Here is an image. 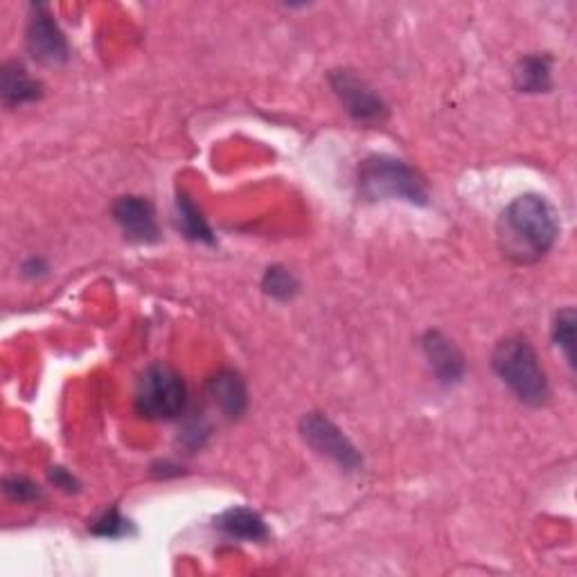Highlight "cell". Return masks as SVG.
Masks as SVG:
<instances>
[{"mask_svg": "<svg viewBox=\"0 0 577 577\" xmlns=\"http://www.w3.org/2000/svg\"><path fill=\"white\" fill-rule=\"evenodd\" d=\"M512 77L519 93H548L553 89V59L548 55L521 57Z\"/></svg>", "mask_w": 577, "mask_h": 577, "instance_id": "12", "label": "cell"}, {"mask_svg": "<svg viewBox=\"0 0 577 577\" xmlns=\"http://www.w3.org/2000/svg\"><path fill=\"white\" fill-rule=\"evenodd\" d=\"M177 226L192 241H205V244L215 241L208 222L203 219L201 211L192 203V199L183 192H179V196H177Z\"/></svg>", "mask_w": 577, "mask_h": 577, "instance_id": "14", "label": "cell"}, {"mask_svg": "<svg viewBox=\"0 0 577 577\" xmlns=\"http://www.w3.org/2000/svg\"><path fill=\"white\" fill-rule=\"evenodd\" d=\"M359 192L367 201L399 199L414 205H427L429 194L422 177L404 160L391 156H370L359 165Z\"/></svg>", "mask_w": 577, "mask_h": 577, "instance_id": "3", "label": "cell"}, {"mask_svg": "<svg viewBox=\"0 0 577 577\" xmlns=\"http://www.w3.org/2000/svg\"><path fill=\"white\" fill-rule=\"evenodd\" d=\"M262 288H264V294L271 296L273 301L288 303V301H294L298 296L301 280L294 275V271H288L286 267L273 264V267H269L264 271Z\"/></svg>", "mask_w": 577, "mask_h": 577, "instance_id": "15", "label": "cell"}, {"mask_svg": "<svg viewBox=\"0 0 577 577\" xmlns=\"http://www.w3.org/2000/svg\"><path fill=\"white\" fill-rule=\"evenodd\" d=\"M113 219L129 241H158V222L154 205L143 196H122L113 203Z\"/></svg>", "mask_w": 577, "mask_h": 577, "instance_id": "8", "label": "cell"}, {"mask_svg": "<svg viewBox=\"0 0 577 577\" xmlns=\"http://www.w3.org/2000/svg\"><path fill=\"white\" fill-rule=\"evenodd\" d=\"M215 525L230 540H246V542H262L269 538V528L264 519L249 510V508H230L219 519Z\"/></svg>", "mask_w": 577, "mask_h": 577, "instance_id": "13", "label": "cell"}, {"mask_svg": "<svg viewBox=\"0 0 577 577\" xmlns=\"http://www.w3.org/2000/svg\"><path fill=\"white\" fill-rule=\"evenodd\" d=\"M497 377L528 406H544L551 399V384L534 348L521 337H508L491 352Z\"/></svg>", "mask_w": 577, "mask_h": 577, "instance_id": "2", "label": "cell"}, {"mask_svg": "<svg viewBox=\"0 0 577 577\" xmlns=\"http://www.w3.org/2000/svg\"><path fill=\"white\" fill-rule=\"evenodd\" d=\"M329 87H332L348 115L357 120L359 125L377 127L388 120L386 102L370 89L357 72L348 68L332 70L329 72Z\"/></svg>", "mask_w": 577, "mask_h": 577, "instance_id": "5", "label": "cell"}, {"mask_svg": "<svg viewBox=\"0 0 577 577\" xmlns=\"http://www.w3.org/2000/svg\"><path fill=\"white\" fill-rule=\"evenodd\" d=\"M93 534H98V538H106V540H117V538H127V534L134 532V525L129 519L122 517L117 512V508H111L106 510L91 528Z\"/></svg>", "mask_w": 577, "mask_h": 577, "instance_id": "17", "label": "cell"}, {"mask_svg": "<svg viewBox=\"0 0 577 577\" xmlns=\"http://www.w3.org/2000/svg\"><path fill=\"white\" fill-rule=\"evenodd\" d=\"M188 404V386L170 365L147 367L136 388V410L147 420H177Z\"/></svg>", "mask_w": 577, "mask_h": 577, "instance_id": "4", "label": "cell"}, {"mask_svg": "<svg viewBox=\"0 0 577 577\" xmlns=\"http://www.w3.org/2000/svg\"><path fill=\"white\" fill-rule=\"evenodd\" d=\"M575 309L573 307H564L557 312L555 323H553V341L557 346V350L564 354L566 363L570 367H575Z\"/></svg>", "mask_w": 577, "mask_h": 577, "instance_id": "16", "label": "cell"}, {"mask_svg": "<svg viewBox=\"0 0 577 577\" xmlns=\"http://www.w3.org/2000/svg\"><path fill=\"white\" fill-rule=\"evenodd\" d=\"M5 494L19 504H27V501H34L41 497V489H38V485H34L25 476H12L5 480Z\"/></svg>", "mask_w": 577, "mask_h": 577, "instance_id": "18", "label": "cell"}, {"mask_svg": "<svg viewBox=\"0 0 577 577\" xmlns=\"http://www.w3.org/2000/svg\"><path fill=\"white\" fill-rule=\"evenodd\" d=\"M559 237V217L542 194H523L506 205L497 224L501 253L514 264L544 260Z\"/></svg>", "mask_w": 577, "mask_h": 577, "instance_id": "1", "label": "cell"}, {"mask_svg": "<svg viewBox=\"0 0 577 577\" xmlns=\"http://www.w3.org/2000/svg\"><path fill=\"white\" fill-rule=\"evenodd\" d=\"M27 53L48 66H59L68 61V41L53 19L48 5H32V14L25 32Z\"/></svg>", "mask_w": 577, "mask_h": 577, "instance_id": "7", "label": "cell"}, {"mask_svg": "<svg viewBox=\"0 0 577 577\" xmlns=\"http://www.w3.org/2000/svg\"><path fill=\"white\" fill-rule=\"evenodd\" d=\"M50 478H53V483H55L57 487H61V489H66V491H72V489L79 487L77 478H75L70 472H66L64 467H53Z\"/></svg>", "mask_w": 577, "mask_h": 577, "instance_id": "19", "label": "cell"}, {"mask_svg": "<svg viewBox=\"0 0 577 577\" xmlns=\"http://www.w3.org/2000/svg\"><path fill=\"white\" fill-rule=\"evenodd\" d=\"M303 440L318 451L320 456L335 461L339 467L348 472H357L363 465L361 453L348 440V435L323 414H309L301 420Z\"/></svg>", "mask_w": 577, "mask_h": 577, "instance_id": "6", "label": "cell"}, {"mask_svg": "<svg viewBox=\"0 0 577 577\" xmlns=\"http://www.w3.org/2000/svg\"><path fill=\"white\" fill-rule=\"evenodd\" d=\"M208 397L228 420L241 418L246 406H249V393H246L244 380L239 377V373L228 367L211 377Z\"/></svg>", "mask_w": 577, "mask_h": 577, "instance_id": "10", "label": "cell"}, {"mask_svg": "<svg viewBox=\"0 0 577 577\" xmlns=\"http://www.w3.org/2000/svg\"><path fill=\"white\" fill-rule=\"evenodd\" d=\"M41 95H44V87H41V81L30 77L21 61H8L0 68V98H3L8 109L36 102Z\"/></svg>", "mask_w": 577, "mask_h": 577, "instance_id": "11", "label": "cell"}, {"mask_svg": "<svg viewBox=\"0 0 577 577\" xmlns=\"http://www.w3.org/2000/svg\"><path fill=\"white\" fill-rule=\"evenodd\" d=\"M422 348H425V354L440 384L453 386L463 380L465 359L461 350L453 346V341H449L442 332H433V329L427 332V337L422 339Z\"/></svg>", "mask_w": 577, "mask_h": 577, "instance_id": "9", "label": "cell"}]
</instances>
